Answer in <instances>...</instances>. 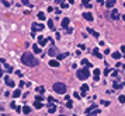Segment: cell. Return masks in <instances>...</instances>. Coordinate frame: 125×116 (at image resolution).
Instances as JSON below:
<instances>
[{"instance_id":"6","label":"cell","mask_w":125,"mask_h":116,"mask_svg":"<svg viewBox=\"0 0 125 116\" xmlns=\"http://www.w3.org/2000/svg\"><path fill=\"white\" fill-rule=\"evenodd\" d=\"M48 41V38H44V36H38V44H39V46H45V44H47Z\"/></svg>"},{"instance_id":"15","label":"cell","mask_w":125,"mask_h":116,"mask_svg":"<svg viewBox=\"0 0 125 116\" xmlns=\"http://www.w3.org/2000/svg\"><path fill=\"white\" fill-rule=\"evenodd\" d=\"M80 89H82V92H83V95H86V92L89 91V85H87V84H83Z\"/></svg>"},{"instance_id":"33","label":"cell","mask_w":125,"mask_h":116,"mask_svg":"<svg viewBox=\"0 0 125 116\" xmlns=\"http://www.w3.org/2000/svg\"><path fill=\"white\" fill-rule=\"evenodd\" d=\"M66 106H67L69 109H72V108H73V103H72V101H67V103H66Z\"/></svg>"},{"instance_id":"50","label":"cell","mask_w":125,"mask_h":116,"mask_svg":"<svg viewBox=\"0 0 125 116\" xmlns=\"http://www.w3.org/2000/svg\"><path fill=\"white\" fill-rule=\"evenodd\" d=\"M87 116H97V115H87Z\"/></svg>"},{"instance_id":"20","label":"cell","mask_w":125,"mask_h":116,"mask_svg":"<svg viewBox=\"0 0 125 116\" xmlns=\"http://www.w3.org/2000/svg\"><path fill=\"white\" fill-rule=\"evenodd\" d=\"M67 25H69V18H63V20H62V27L66 29Z\"/></svg>"},{"instance_id":"7","label":"cell","mask_w":125,"mask_h":116,"mask_svg":"<svg viewBox=\"0 0 125 116\" xmlns=\"http://www.w3.org/2000/svg\"><path fill=\"white\" fill-rule=\"evenodd\" d=\"M83 17H84V20H87V21H90V22L94 20V17H93V14H91V13H84V14H83Z\"/></svg>"},{"instance_id":"49","label":"cell","mask_w":125,"mask_h":116,"mask_svg":"<svg viewBox=\"0 0 125 116\" xmlns=\"http://www.w3.org/2000/svg\"><path fill=\"white\" fill-rule=\"evenodd\" d=\"M122 20H124V21H125V14H122Z\"/></svg>"},{"instance_id":"46","label":"cell","mask_w":125,"mask_h":116,"mask_svg":"<svg viewBox=\"0 0 125 116\" xmlns=\"http://www.w3.org/2000/svg\"><path fill=\"white\" fill-rule=\"evenodd\" d=\"M67 1H69V4H73V3H75V0H67Z\"/></svg>"},{"instance_id":"36","label":"cell","mask_w":125,"mask_h":116,"mask_svg":"<svg viewBox=\"0 0 125 116\" xmlns=\"http://www.w3.org/2000/svg\"><path fill=\"white\" fill-rule=\"evenodd\" d=\"M1 1H3V4H4V6H6V7H9V6H10V3H9V1H7V0H1Z\"/></svg>"},{"instance_id":"17","label":"cell","mask_w":125,"mask_h":116,"mask_svg":"<svg viewBox=\"0 0 125 116\" xmlns=\"http://www.w3.org/2000/svg\"><path fill=\"white\" fill-rule=\"evenodd\" d=\"M48 28L49 29H55V25H53V20H48Z\"/></svg>"},{"instance_id":"51","label":"cell","mask_w":125,"mask_h":116,"mask_svg":"<svg viewBox=\"0 0 125 116\" xmlns=\"http://www.w3.org/2000/svg\"><path fill=\"white\" fill-rule=\"evenodd\" d=\"M61 116H65V115H61Z\"/></svg>"},{"instance_id":"35","label":"cell","mask_w":125,"mask_h":116,"mask_svg":"<svg viewBox=\"0 0 125 116\" xmlns=\"http://www.w3.org/2000/svg\"><path fill=\"white\" fill-rule=\"evenodd\" d=\"M42 99H44V98H42V95H38V97L35 98V101H38V102H41Z\"/></svg>"},{"instance_id":"8","label":"cell","mask_w":125,"mask_h":116,"mask_svg":"<svg viewBox=\"0 0 125 116\" xmlns=\"http://www.w3.org/2000/svg\"><path fill=\"white\" fill-rule=\"evenodd\" d=\"M55 111H56V105L49 103V106H48V112H49V113H55Z\"/></svg>"},{"instance_id":"5","label":"cell","mask_w":125,"mask_h":116,"mask_svg":"<svg viewBox=\"0 0 125 116\" xmlns=\"http://www.w3.org/2000/svg\"><path fill=\"white\" fill-rule=\"evenodd\" d=\"M4 83H6V85H9V87H14V81H13V80H10V77H9V76H6V77H4Z\"/></svg>"},{"instance_id":"11","label":"cell","mask_w":125,"mask_h":116,"mask_svg":"<svg viewBox=\"0 0 125 116\" xmlns=\"http://www.w3.org/2000/svg\"><path fill=\"white\" fill-rule=\"evenodd\" d=\"M56 53H58V49H56L55 46H53V48H51V49H49V52H48V55H49V56H55Z\"/></svg>"},{"instance_id":"41","label":"cell","mask_w":125,"mask_h":116,"mask_svg":"<svg viewBox=\"0 0 125 116\" xmlns=\"http://www.w3.org/2000/svg\"><path fill=\"white\" fill-rule=\"evenodd\" d=\"M66 32H67V34H70V32H72V28H70V27H67V28H66Z\"/></svg>"},{"instance_id":"45","label":"cell","mask_w":125,"mask_h":116,"mask_svg":"<svg viewBox=\"0 0 125 116\" xmlns=\"http://www.w3.org/2000/svg\"><path fill=\"white\" fill-rule=\"evenodd\" d=\"M0 63H3V64H4V63H6V60H4V59H1V58H0Z\"/></svg>"},{"instance_id":"29","label":"cell","mask_w":125,"mask_h":116,"mask_svg":"<svg viewBox=\"0 0 125 116\" xmlns=\"http://www.w3.org/2000/svg\"><path fill=\"white\" fill-rule=\"evenodd\" d=\"M118 101L121 102V103H125V95H120V97H118Z\"/></svg>"},{"instance_id":"42","label":"cell","mask_w":125,"mask_h":116,"mask_svg":"<svg viewBox=\"0 0 125 116\" xmlns=\"http://www.w3.org/2000/svg\"><path fill=\"white\" fill-rule=\"evenodd\" d=\"M75 98H77V99H80V95H79L77 92H75Z\"/></svg>"},{"instance_id":"1","label":"cell","mask_w":125,"mask_h":116,"mask_svg":"<svg viewBox=\"0 0 125 116\" xmlns=\"http://www.w3.org/2000/svg\"><path fill=\"white\" fill-rule=\"evenodd\" d=\"M21 62H23L25 66H30V67H34V66L38 64V59L34 58L32 53H30V52L23 53V56H21Z\"/></svg>"},{"instance_id":"16","label":"cell","mask_w":125,"mask_h":116,"mask_svg":"<svg viewBox=\"0 0 125 116\" xmlns=\"http://www.w3.org/2000/svg\"><path fill=\"white\" fill-rule=\"evenodd\" d=\"M32 50H34V53H41L39 45H32Z\"/></svg>"},{"instance_id":"25","label":"cell","mask_w":125,"mask_h":116,"mask_svg":"<svg viewBox=\"0 0 125 116\" xmlns=\"http://www.w3.org/2000/svg\"><path fill=\"white\" fill-rule=\"evenodd\" d=\"M38 18H39V20L42 21V20H45V18H47V15L44 14L42 11H39V13H38Z\"/></svg>"},{"instance_id":"24","label":"cell","mask_w":125,"mask_h":116,"mask_svg":"<svg viewBox=\"0 0 125 116\" xmlns=\"http://www.w3.org/2000/svg\"><path fill=\"white\" fill-rule=\"evenodd\" d=\"M4 67H6V70H7V73H11V71H13V67H11L10 64H7V63H4Z\"/></svg>"},{"instance_id":"52","label":"cell","mask_w":125,"mask_h":116,"mask_svg":"<svg viewBox=\"0 0 125 116\" xmlns=\"http://www.w3.org/2000/svg\"><path fill=\"white\" fill-rule=\"evenodd\" d=\"M124 6H125V4H124Z\"/></svg>"},{"instance_id":"44","label":"cell","mask_w":125,"mask_h":116,"mask_svg":"<svg viewBox=\"0 0 125 116\" xmlns=\"http://www.w3.org/2000/svg\"><path fill=\"white\" fill-rule=\"evenodd\" d=\"M121 52L125 55V46H121Z\"/></svg>"},{"instance_id":"26","label":"cell","mask_w":125,"mask_h":116,"mask_svg":"<svg viewBox=\"0 0 125 116\" xmlns=\"http://www.w3.org/2000/svg\"><path fill=\"white\" fill-rule=\"evenodd\" d=\"M20 95H21V91H20V89H16V91L13 92V97H14V98H18Z\"/></svg>"},{"instance_id":"10","label":"cell","mask_w":125,"mask_h":116,"mask_svg":"<svg viewBox=\"0 0 125 116\" xmlns=\"http://www.w3.org/2000/svg\"><path fill=\"white\" fill-rule=\"evenodd\" d=\"M87 32H89V34H91L94 38H100V34H98V32H96V31L91 29V28H87Z\"/></svg>"},{"instance_id":"4","label":"cell","mask_w":125,"mask_h":116,"mask_svg":"<svg viewBox=\"0 0 125 116\" xmlns=\"http://www.w3.org/2000/svg\"><path fill=\"white\" fill-rule=\"evenodd\" d=\"M44 29V25L39 24V22H32V31L31 32H37V31H42Z\"/></svg>"},{"instance_id":"23","label":"cell","mask_w":125,"mask_h":116,"mask_svg":"<svg viewBox=\"0 0 125 116\" xmlns=\"http://www.w3.org/2000/svg\"><path fill=\"white\" fill-rule=\"evenodd\" d=\"M23 112H24V113H25V115H28V113H30V112H31V108H30V106H27V105H25V106H24V108H23Z\"/></svg>"},{"instance_id":"31","label":"cell","mask_w":125,"mask_h":116,"mask_svg":"<svg viewBox=\"0 0 125 116\" xmlns=\"http://www.w3.org/2000/svg\"><path fill=\"white\" fill-rule=\"evenodd\" d=\"M114 88H115V89H120V88H122V84H120V83H114Z\"/></svg>"},{"instance_id":"39","label":"cell","mask_w":125,"mask_h":116,"mask_svg":"<svg viewBox=\"0 0 125 116\" xmlns=\"http://www.w3.org/2000/svg\"><path fill=\"white\" fill-rule=\"evenodd\" d=\"M10 106H11V108H13V109H16V108H17L16 102H11V103H10Z\"/></svg>"},{"instance_id":"48","label":"cell","mask_w":125,"mask_h":116,"mask_svg":"<svg viewBox=\"0 0 125 116\" xmlns=\"http://www.w3.org/2000/svg\"><path fill=\"white\" fill-rule=\"evenodd\" d=\"M0 111H3V105L1 103H0Z\"/></svg>"},{"instance_id":"18","label":"cell","mask_w":125,"mask_h":116,"mask_svg":"<svg viewBox=\"0 0 125 116\" xmlns=\"http://www.w3.org/2000/svg\"><path fill=\"white\" fill-rule=\"evenodd\" d=\"M93 53H94V56H96V58H98V59L103 58V55L98 52V49H93Z\"/></svg>"},{"instance_id":"9","label":"cell","mask_w":125,"mask_h":116,"mask_svg":"<svg viewBox=\"0 0 125 116\" xmlns=\"http://www.w3.org/2000/svg\"><path fill=\"white\" fill-rule=\"evenodd\" d=\"M111 18H112V20H118V18H120V14H118V11H117L115 9L111 11Z\"/></svg>"},{"instance_id":"2","label":"cell","mask_w":125,"mask_h":116,"mask_svg":"<svg viewBox=\"0 0 125 116\" xmlns=\"http://www.w3.org/2000/svg\"><path fill=\"white\" fill-rule=\"evenodd\" d=\"M89 76H90L89 67H83V69H79L77 70V78L79 80H86Z\"/></svg>"},{"instance_id":"27","label":"cell","mask_w":125,"mask_h":116,"mask_svg":"<svg viewBox=\"0 0 125 116\" xmlns=\"http://www.w3.org/2000/svg\"><path fill=\"white\" fill-rule=\"evenodd\" d=\"M34 106H35L37 109H41V108H42V102H38V101H35V103H34Z\"/></svg>"},{"instance_id":"14","label":"cell","mask_w":125,"mask_h":116,"mask_svg":"<svg viewBox=\"0 0 125 116\" xmlns=\"http://www.w3.org/2000/svg\"><path fill=\"white\" fill-rule=\"evenodd\" d=\"M94 80H96V81L100 80V69H96V70H94Z\"/></svg>"},{"instance_id":"40","label":"cell","mask_w":125,"mask_h":116,"mask_svg":"<svg viewBox=\"0 0 125 116\" xmlns=\"http://www.w3.org/2000/svg\"><path fill=\"white\" fill-rule=\"evenodd\" d=\"M48 102H49V103H53V97H49V98H48Z\"/></svg>"},{"instance_id":"32","label":"cell","mask_w":125,"mask_h":116,"mask_svg":"<svg viewBox=\"0 0 125 116\" xmlns=\"http://www.w3.org/2000/svg\"><path fill=\"white\" fill-rule=\"evenodd\" d=\"M37 91H38V92H41V94H44V92H45V88H44V87H38V88H37Z\"/></svg>"},{"instance_id":"47","label":"cell","mask_w":125,"mask_h":116,"mask_svg":"<svg viewBox=\"0 0 125 116\" xmlns=\"http://www.w3.org/2000/svg\"><path fill=\"white\" fill-rule=\"evenodd\" d=\"M0 77H3V70L0 69Z\"/></svg>"},{"instance_id":"12","label":"cell","mask_w":125,"mask_h":116,"mask_svg":"<svg viewBox=\"0 0 125 116\" xmlns=\"http://www.w3.org/2000/svg\"><path fill=\"white\" fill-rule=\"evenodd\" d=\"M49 66L51 67H59V62L58 60H49Z\"/></svg>"},{"instance_id":"22","label":"cell","mask_w":125,"mask_h":116,"mask_svg":"<svg viewBox=\"0 0 125 116\" xmlns=\"http://www.w3.org/2000/svg\"><path fill=\"white\" fill-rule=\"evenodd\" d=\"M67 55H69L67 52H66V53H61V55H58V56H56V59H58V60H62V59L67 58Z\"/></svg>"},{"instance_id":"13","label":"cell","mask_w":125,"mask_h":116,"mask_svg":"<svg viewBox=\"0 0 125 116\" xmlns=\"http://www.w3.org/2000/svg\"><path fill=\"white\" fill-rule=\"evenodd\" d=\"M106 6H107L108 9L114 7V6H115V0H107V1H106Z\"/></svg>"},{"instance_id":"34","label":"cell","mask_w":125,"mask_h":116,"mask_svg":"<svg viewBox=\"0 0 125 116\" xmlns=\"http://www.w3.org/2000/svg\"><path fill=\"white\" fill-rule=\"evenodd\" d=\"M23 4H25V6H30V7H32V4H30V1H28V0H23Z\"/></svg>"},{"instance_id":"21","label":"cell","mask_w":125,"mask_h":116,"mask_svg":"<svg viewBox=\"0 0 125 116\" xmlns=\"http://www.w3.org/2000/svg\"><path fill=\"white\" fill-rule=\"evenodd\" d=\"M82 1H83V6L87 7V9H90V7L93 6V4H90V0H82Z\"/></svg>"},{"instance_id":"37","label":"cell","mask_w":125,"mask_h":116,"mask_svg":"<svg viewBox=\"0 0 125 116\" xmlns=\"http://www.w3.org/2000/svg\"><path fill=\"white\" fill-rule=\"evenodd\" d=\"M53 1H55V4H62L65 0H53Z\"/></svg>"},{"instance_id":"38","label":"cell","mask_w":125,"mask_h":116,"mask_svg":"<svg viewBox=\"0 0 125 116\" xmlns=\"http://www.w3.org/2000/svg\"><path fill=\"white\" fill-rule=\"evenodd\" d=\"M67 6H69V4H66L65 1H63L62 4H61V7H62V9H67Z\"/></svg>"},{"instance_id":"43","label":"cell","mask_w":125,"mask_h":116,"mask_svg":"<svg viewBox=\"0 0 125 116\" xmlns=\"http://www.w3.org/2000/svg\"><path fill=\"white\" fill-rule=\"evenodd\" d=\"M97 3L98 4H104V0H97Z\"/></svg>"},{"instance_id":"19","label":"cell","mask_w":125,"mask_h":116,"mask_svg":"<svg viewBox=\"0 0 125 116\" xmlns=\"http://www.w3.org/2000/svg\"><path fill=\"white\" fill-rule=\"evenodd\" d=\"M121 56H122V55H121V52H114V53H112V58L115 59V60L121 59Z\"/></svg>"},{"instance_id":"30","label":"cell","mask_w":125,"mask_h":116,"mask_svg":"<svg viewBox=\"0 0 125 116\" xmlns=\"http://www.w3.org/2000/svg\"><path fill=\"white\" fill-rule=\"evenodd\" d=\"M100 103L104 105V106H110V105H111V102L110 101H100Z\"/></svg>"},{"instance_id":"3","label":"cell","mask_w":125,"mask_h":116,"mask_svg":"<svg viewBox=\"0 0 125 116\" xmlns=\"http://www.w3.org/2000/svg\"><path fill=\"white\" fill-rule=\"evenodd\" d=\"M53 91L56 94H65L66 92V85L63 83H55L53 84Z\"/></svg>"},{"instance_id":"28","label":"cell","mask_w":125,"mask_h":116,"mask_svg":"<svg viewBox=\"0 0 125 116\" xmlns=\"http://www.w3.org/2000/svg\"><path fill=\"white\" fill-rule=\"evenodd\" d=\"M82 63H83L86 67H91V63H90L89 60H82Z\"/></svg>"}]
</instances>
